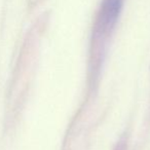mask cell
I'll use <instances>...</instances> for the list:
<instances>
[{
    "mask_svg": "<svg viewBox=\"0 0 150 150\" xmlns=\"http://www.w3.org/2000/svg\"><path fill=\"white\" fill-rule=\"evenodd\" d=\"M120 8V0H104L98 19V30L100 33L109 31L116 21Z\"/></svg>",
    "mask_w": 150,
    "mask_h": 150,
    "instance_id": "cell-1",
    "label": "cell"
}]
</instances>
